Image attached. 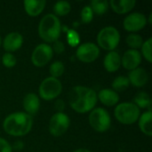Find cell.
<instances>
[{
    "mask_svg": "<svg viewBox=\"0 0 152 152\" xmlns=\"http://www.w3.org/2000/svg\"><path fill=\"white\" fill-rule=\"evenodd\" d=\"M2 62L4 67L6 68H12L17 63L16 57L11 53H5L2 57Z\"/></svg>",
    "mask_w": 152,
    "mask_h": 152,
    "instance_id": "29",
    "label": "cell"
},
{
    "mask_svg": "<svg viewBox=\"0 0 152 152\" xmlns=\"http://www.w3.org/2000/svg\"><path fill=\"white\" fill-rule=\"evenodd\" d=\"M69 118L63 112H57L52 116L49 122V132L54 137L63 135L69 129Z\"/></svg>",
    "mask_w": 152,
    "mask_h": 152,
    "instance_id": "8",
    "label": "cell"
},
{
    "mask_svg": "<svg viewBox=\"0 0 152 152\" xmlns=\"http://www.w3.org/2000/svg\"><path fill=\"white\" fill-rule=\"evenodd\" d=\"M53 55V51L49 45L40 44L34 49L31 55V61L36 67H44L52 60Z\"/></svg>",
    "mask_w": 152,
    "mask_h": 152,
    "instance_id": "9",
    "label": "cell"
},
{
    "mask_svg": "<svg viewBox=\"0 0 152 152\" xmlns=\"http://www.w3.org/2000/svg\"><path fill=\"white\" fill-rule=\"evenodd\" d=\"M151 45H152V38L150 37L148 40H146L145 42H143L142 45V53L143 55V57L149 61L151 62L152 57H151Z\"/></svg>",
    "mask_w": 152,
    "mask_h": 152,
    "instance_id": "28",
    "label": "cell"
},
{
    "mask_svg": "<svg viewBox=\"0 0 152 152\" xmlns=\"http://www.w3.org/2000/svg\"><path fill=\"white\" fill-rule=\"evenodd\" d=\"M90 7L94 13L102 15L109 9V2L107 0H93L90 4Z\"/></svg>",
    "mask_w": 152,
    "mask_h": 152,
    "instance_id": "22",
    "label": "cell"
},
{
    "mask_svg": "<svg viewBox=\"0 0 152 152\" xmlns=\"http://www.w3.org/2000/svg\"><path fill=\"white\" fill-rule=\"evenodd\" d=\"M74 152H91L90 151L86 150V149H78L77 151H75Z\"/></svg>",
    "mask_w": 152,
    "mask_h": 152,
    "instance_id": "35",
    "label": "cell"
},
{
    "mask_svg": "<svg viewBox=\"0 0 152 152\" xmlns=\"http://www.w3.org/2000/svg\"><path fill=\"white\" fill-rule=\"evenodd\" d=\"M120 41L118 30L112 26H108L101 29L97 36V43L102 49L111 52L117 48Z\"/></svg>",
    "mask_w": 152,
    "mask_h": 152,
    "instance_id": "5",
    "label": "cell"
},
{
    "mask_svg": "<svg viewBox=\"0 0 152 152\" xmlns=\"http://www.w3.org/2000/svg\"><path fill=\"white\" fill-rule=\"evenodd\" d=\"M142 62V54L138 50L129 49L121 57V65L127 70H133L139 68Z\"/></svg>",
    "mask_w": 152,
    "mask_h": 152,
    "instance_id": "12",
    "label": "cell"
},
{
    "mask_svg": "<svg viewBox=\"0 0 152 152\" xmlns=\"http://www.w3.org/2000/svg\"><path fill=\"white\" fill-rule=\"evenodd\" d=\"M23 44V37L18 32L7 34L3 41V47L7 53H12L19 50Z\"/></svg>",
    "mask_w": 152,
    "mask_h": 152,
    "instance_id": "13",
    "label": "cell"
},
{
    "mask_svg": "<svg viewBox=\"0 0 152 152\" xmlns=\"http://www.w3.org/2000/svg\"><path fill=\"white\" fill-rule=\"evenodd\" d=\"M24 147V144L22 142L20 141H17L13 143V145L12 146V150H15V151H21L22 148Z\"/></svg>",
    "mask_w": 152,
    "mask_h": 152,
    "instance_id": "34",
    "label": "cell"
},
{
    "mask_svg": "<svg viewBox=\"0 0 152 152\" xmlns=\"http://www.w3.org/2000/svg\"><path fill=\"white\" fill-rule=\"evenodd\" d=\"M129 86L130 82L127 77L118 76L112 82V90H114L115 92H124L129 87Z\"/></svg>",
    "mask_w": 152,
    "mask_h": 152,
    "instance_id": "23",
    "label": "cell"
},
{
    "mask_svg": "<svg viewBox=\"0 0 152 152\" xmlns=\"http://www.w3.org/2000/svg\"><path fill=\"white\" fill-rule=\"evenodd\" d=\"M97 99L105 106H115L119 101V95L112 89L105 88L101 90L97 94Z\"/></svg>",
    "mask_w": 152,
    "mask_h": 152,
    "instance_id": "16",
    "label": "cell"
},
{
    "mask_svg": "<svg viewBox=\"0 0 152 152\" xmlns=\"http://www.w3.org/2000/svg\"><path fill=\"white\" fill-rule=\"evenodd\" d=\"M97 94L94 90L77 86L71 89L69 94L70 107L78 113H86L93 110L97 103Z\"/></svg>",
    "mask_w": 152,
    "mask_h": 152,
    "instance_id": "1",
    "label": "cell"
},
{
    "mask_svg": "<svg viewBox=\"0 0 152 152\" xmlns=\"http://www.w3.org/2000/svg\"><path fill=\"white\" fill-rule=\"evenodd\" d=\"M70 9V4L67 1H59L53 5V12L55 16H65L69 13Z\"/></svg>",
    "mask_w": 152,
    "mask_h": 152,
    "instance_id": "24",
    "label": "cell"
},
{
    "mask_svg": "<svg viewBox=\"0 0 152 152\" xmlns=\"http://www.w3.org/2000/svg\"><path fill=\"white\" fill-rule=\"evenodd\" d=\"M126 42L127 45L133 50H138L139 48L142 47V45L143 44L142 37L140 35L134 34V33H131L130 35H128L126 37Z\"/></svg>",
    "mask_w": 152,
    "mask_h": 152,
    "instance_id": "25",
    "label": "cell"
},
{
    "mask_svg": "<svg viewBox=\"0 0 152 152\" xmlns=\"http://www.w3.org/2000/svg\"><path fill=\"white\" fill-rule=\"evenodd\" d=\"M104 68L108 72L113 73L117 71L121 66V56L118 52L111 51L104 58Z\"/></svg>",
    "mask_w": 152,
    "mask_h": 152,
    "instance_id": "17",
    "label": "cell"
},
{
    "mask_svg": "<svg viewBox=\"0 0 152 152\" xmlns=\"http://www.w3.org/2000/svg\"><path fill=\"white\" fill-rule=\"evenodd\" d=\"M100 55V49L99 47L92 43L87 42L80 45L76 52L77 58L82 62H93Z\"/></svg>",
    "mask_w": 152,
    "mask_h": 152,
    "instance_id": "10",
    "label": "cell"
},
{
    "mask_svg": "<svg viewBox=\"0 0 152 152\" xmlns=\"http://www.w3.org/2000/svg\"><path fill=\"white\" fill-rule=\"evenodd\" d=\"M117 120L124 125H133L140 118V109L132 102H123L118 104L114 110Z\"/></svg>",
    "mask_w": 152,
    "mask_h": 152,
    "instance_id": "4",
    "label": "cell"
},
{
    "mask_svg": "<svg viewBox=\"0 0 152 152\" xmlns=\"http://www.w3.org/2000/svg\"><path fill=\"white\" fill-rule=\"evenodd\" d=\"M89 124L95 131L104 133L110 127V116L105 109L95 108L89 115Z\"/></svg>",
    "mask_w": 152,
    "mask_h": 152,
    "instance_id": "6",
    "label": "cell"
},
{
    "mask_svg": "<svg viewBox=\"0 0 152 152\" xmlns=\"http://www.w3.org/2000/svg\"><path fill=\"white\" fill-rule=\"evenodd\" d=\"M23 4L28 15L36 17L44 11L46 2L45 0H25Z\"/></svg>",
    "mask_w": 152,
    "mask_h": 152,
    "instance_id": "18",
    "label": "cell"
},
{
    "mask_svg": "<svg viewBox=\"0 0 152 152\" xmlns=\"http://www.w3.org/2000/svg\"><path fill=\"white\" fill-rule=\"evenodd\" d=\"M23 108L26 113L29 116L35 115L40 108V100L34 93L28 94L23 99Z\"/></svg>",
    "mask_w": 152,
    "mask_h": 152,
    "instance_id": "15",
    "label": "cell"
},
{
    "mask_svg": "<svg viewBox=\"0 0 152 152\" xmlns=\"http://www.w3.org/2000/svg\"><path fill=\"white\" fill-rule=\"evenodd\" d=\"M54 107L55 109L58 110V112H62L63 110H64V107H65V104H64V102L62 100H57L54 103Z\"/></svg>",
    "mask_w": 152,
    "mask_h": 152,
    "instance_id": "33",
    "label": "cell"
},
{
    "mask_svg": "<svg viewBox=\"0 0 152 152\" xmlns=\"http://www.w3.org/2000/svg\"><path fill=\"white\" fill-rule=\"evenodd\" d=\"M134 102L139 109H148V110H151V100L146 92H140L137 94L134 98Z\"/></svg>",
    "mask_w": 152,
    "mask_h": 152,
    "instance_id": "21",
    "label": "cell"
},
{
    "mask_svg": "<svg viewBox=\"0 0 152 152\" xmlns=\"http://www.w3.org/2000/svg\"><path fill=\"white\" fill-rule=\"evenodd\" d=\"M148 20L142 12H134L127 15L123 22V26L126 31L137 32L142 30L147 25Z\"/></svg>",
    "mask_w": 152,
    "mask_h": 152,
    "instance_id": "11",
    "label": "cell"
},
{
    "mask_svg": "<svg viewBox=\"0 0 152 152\" xmlns=\"http://www.w3.org/2000/svg\"><path fill=\"white\" fill-rule=\"evenodd\" d=\"M1 44H2V38H1V37H0V46H1Z\"/></svg>",
    "mask_w": 152,
    "mask_h": 152,
    "instance_id": "36",
    "label": "cell"
},
{
    "mask_svg": "<svg viewBox=\"0 0 152 152\" xmlns=\"http://www.w3.org/2000/svg\"><path fill=\"white\" fill-rule=\"evenodd\" d=\"M67 42L72 47L78 45L80 43L79 34L75 29H69L67 33Z\"/></svg>",
    "mask_w": 152,
    "mask_h": 152,
    "instance_id": "27",
    "label": "cell"
},
{
    "mask_svg": "<svg viewBox=\"0 0 152 152\" xmlns=\"http://www.w3.org/2000/svg\"><path fill=\"white\" fill-rule=\"evenodd\" d=\"M49 71H50L51 77L58 78L64 73L65 66L61 61H54L51 64Z\"/></svg>",
    "mask_w": 152,
    "mask_h": 152,
    "instance_id": "26",
    "label": "cell"
},
{
    "mask_svg": "<svg viewBox=\"0 0 152 152\" xmlns=\"http://www.w3.org/2000/svg\"><path fill=\"white\" fill-rule=\"evenodd\" d=\"M33 126L31 116L24 112H14L7 116L3 123L4 132L12 136H24L28 134Z\"/></svg>",
    "mask_w": 152,
    "mask_h": 152,
    "instance_id": "2",
    "label": "cell"
},
{
    "mask_svg": "<svg viewBox=\"0 0 152 152\" xmlns=\"http://www.w3.org/2000/svg\"><path fill=\"white\" fill-rule=\"evenodd\" d=\"M94 19V12L90 5H86L81 11V20L83 23H90Z\"/></svg>",
    "mask_w": 152,
    "mask_h": 152,
    "instance_id": "30",
    "label": "cell"
},
{
    "mask_svg": "<svg viewBox=\"0 0 152 152\" xmlns=\"http://www.w3.org/2000/svg\"><path fill=\"white\" fill-rule=\"evenodd\" d=\"M139 127L141 131L147 136L152 135V112L151 110L145 111L143 114L140 115L139 118Z\"/></svg>",
    "mask_w": 152,
    "mask_h": 152,
    "instance_id": "20",
    "label": "cell"
},
{
    "mask_svg": "<svg viewBox=\"0 0 152 152\" xmlns=\"http://www.w3.org/2000/svg\"><path fill=\"white\" fill-rule=\"evenodd\" d=\"M61 25L59 18L53 13L45 15L38 25L39 37L47 43H53L60 37Z\"/></svg>",
    "mask_w": 152,
    "mask_h": 152,
    "instance_id": "3",
    "label": "cell"
},
{
    "mask_svg": "<svg viewBox=\"0 0 152 152\" xmlns=\"http://www.w3.org/2000/svg\"><path fill=\"white\" fill-rule=\"evenodd\" d=\"M109 4H110L112 10L118 14H125L129 12L136 4L134 0H111Z\"/></svg>",
    "mask_w": 152,
    "mask_h": 152,
    "instance_id": "19",
    "label": "cell"
},
{
    "mask_svg": "<svg viewBox=\"0 0 152 152\" xmlns=\"http://www.w3.org/2000/svg\"><path fill=\"white\" fill-rule=\"evenodd\" d=\"M62 91V86L58 78L48 77L42 81L39 86V96L45 101L57 98Z\"/></svg>",
    "mask_w": 152,
    "mask_h": 152,
    "instance_id": "7",
    "label": "cell"
},
{
    "mask_svg": "<svg viewBox=\"0 0 152 152\" xmlns=\"http://www.w3.org/2000/svg\"><path fill=\"white\" fill-rule=\"evenodd\" d=\"M12 145L4 138L0 137V152H12Z\"/></svg>",
    "mask_w": 152,
    "mask_h": 152,
    "instance_id": "31",
    "label": "cell"
},
{
    "mask_svg": "<svg viewBox=\"0 0 152 152\" xmlns=\"http://www.w3.org/2000/svg\"><path fill=\"white\" fill-rule=\"evenodd\" d=\"M127 77L130 84L135 87H142L149 81V75L146 69L142 68H136L131 70Z\"/></svg>",
    "mask_w": 152,
    "mask_h": 152,
    "instance_id": "14",
    "label": "cell"
},
{
    "mask_svg": "<svg viewBox=\"0 0 152 152\" xmlns=\"http://www.w3.org/2000/svg\"><path fill=\"white\" fill-rule=\"evenodd\" d=\"M52 49H53V51H54L57 53H61L65 50V45L61 41L57 40V41L53 42V45Z\"/></svg>",
    "mask_w": 152,
    "mask_h": 152,
    "instance_id": "32",
    "label": "cell"
}]
</instances>
